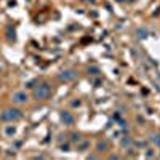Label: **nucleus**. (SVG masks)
Instances as JSON below:
<instances>
[{
  "label": "nucleus",
  "instance_id": "obj_12",
  "mask_svg": "<svg viewBox=\"0 0 160 160\" xmlns=\"http://www.w3.org/2000/svg\"><path fill=\"white\" fill-rule=\"evenodd\" d=\"M136 34H138V37H141V38L148 37V31H146V29H138V31H136Z\"/></svg>",
  "mask_w": 160,
  "mask_h": 160
},
{
  "label": "nucleus",
  "instance_id": "obj_5",
  "mask_svg": "<svg viewBox=\"0 0 160 160\" xmlns=\"http://www.w3.org/2000/svg\"><path fill=\"white\" fill-rule=\"evenodd\" d=\"M61 120H62V123L68 125V127H71V125L75 123V117H74L72 112H69V111H62V112H61Z\"/></svg>",
  "mask_w": 160,
  "mask_h": 160
},
{
  "label": "nucleus",
  "instance_id": "obj_17",
  "mask_svg": "<svg viewBox=\"0 0 160 160\" xmlns=\"http://www.w3.org/2000/svg\"><path fill=\"white\" fill-rule=\"evenodd\" d=\"M69 148H71V146H69V144H62V146H61V149H62V151H66V152H68V151H69Z\"/></svg>",
  "mask_w": 160,
  "mask_h": 160
},
{
  "label": "nucleus",
  "instance_id": "obj_1",
  "mask_svg": "<svg viewBox=\"0 0 160 160\" xmlns=\"http://www.w3.org/2000/svg\"><path fill=\"white\" fill-rule=\"evenodd\" d=\"M32 96L34 99L37 101H45L51 96V85L48 82H42V83H38L35 88H34V93H32Z\"/></svg>",
  "mask_w": 160,
  "mask_h": 160
},
{
  "label": "nucleus",
  "instance_id": "obj_6",
  "mask_svg": "<svg viewBox=\"0 0 160 160\" xmlns=\"http://www.w3.org/2000/svg\"><path fill=\"white\" fill-rule=\"evenodd\" d=\"M2 135H3L5 138H13V136L16 135V127L11 125V122H8V123L3 125V128H2Z\"/></svg>",
  "mask_w": 160,
  "mask_h": 160
},
{
  "label": "nucleus",
  "instance_id": "obj_8",
  "mask_svg": "<svg viewBox=\"0 0 160 160\" xmlns=\"http://www.w3.org/2000/svg\"><path fill=\"white\" fill-rule=\"evenodd\" d=\"M90 148V142L88 141H80V142H77V151H80V152H83L85 149H88Z\"/></svg>",
  "mask_w": 160,
  "mask_h": 160
},
{
  "label": "nucleus",
  "instance_id": "obj_18",
  "mask_svg": "<svg viewBox=\"0 0 160 160\" xmlns=\"http://www.w3.org/2000/svg\"><path fill=\"white\" fill-rule=\"evenodd\" d=\"M2 71H3V66H2V64H0V72H2Z\"/></svg>",
  "mask_w": 160,
  "mask_h": 160
},
{
  "label": "nucleus",
  "instance_id": "obj_7",
  "mask_svg": "<svg viewBox=\"0 0 160 160\" xmlns=\"http://www.w3.org/2000/svg\"><path fill=\"white\" fill-rule=\"evenodd\" d=\"M108 151H109V142L106 139H99L96 142V152L102 154V152H108Z\"/></svg>",
  "mask_w": 160,
  "mask_h": 160
},
{
  "label": "nucleus",
  "instance_id": "obj_10",
  "mask_svg": "<svg viewBox=\"0 0 160 160\" xmlns=\"http://www.w3.org/2000/svg\"><path fill=\"white\" fill-rule=\"evenodd\" d=\"M88 74H91V75H98V74H99V69L95 68V66H91V68H88Z\"/></svg>",
  "mask_w": 160,
  "mask_h": 160
},
{
  "label": "nucleus",
  "instance_id": "obj_11",
  "mask_svg": "<svg viewBox=\"0 0 160 160\" xmlns=\"http://www.w3.org/2000/svg\"><path fill=\"white\" fill-rule=\"evenodd\" d=\"M8 40H10V42H15V40H16V35H15V31H13V32H11V28L8 29Z\"/></svg>",
  "mask_w": 160,
  "mask_h": 160
},
{
  "label": "nucleus",
  "instance_id": "obj_4",
  "mask_svg": "<svg viewBox=\"0 0 160 160\" xmlns=\"http://www.w3.org/2000/svg\"><path fill=\"white\" fill-rule=\"evenodd\" d=\"M75 77H77V72L74 69H66L59 74L61 82H72V80H75Z\"/></svg>",
  "mask_w": 160,
  "mask_h": 160
},
{
  "label": "nucleus",
  "instance_id": "obj_16",
  "mask_svg": "<svg viewBox=\"0 0 160 160\" xmlns=\"http://www.w3.org/2000/svg\"><path fill=\"white\" fill-rule=\"evenodd\" d=\"M122 144L127 148V146H130V144H131V139H130V138H128V139H123V141H122Z\"/></svg>",
  "mask_w": 160,
  "mask_h": 160
},
{
  "label": "nucleus",
  "instance_id": "obj_9",
  "mask_svg": "<svg viewBox=\"0 0 160 160\" xmlns=\"http://www.w3.org/2000/svg\"><path fill=\"white\" fill-rule=\"evenodd\" d=\"M71 141H72L74 144H77V142H80V141H82V138H80V135H78V133H72V135H71Z\"/></svg>",
  "mask_w": 160,
  "mask_h": 160
},
{
  "label": "nucleus",
  "instance_id": "obj_15",
  "mask_svg": "<svg viewBox=\"0 0 160 160\" xmlns=\"http://www.w3.org/2000/svg\"><path fill=\"white\" fill-rule=\"evenodd\" d=\"M34 85H35V80H31V82H28V85H26V87H28V88H32V90H34V88H35Z\"/></svg>",
  "mask_w": 160,
  "mask_h": 160
},
{
  "label": "nucleus",
  "instance_id": "obj_14",
  "mask_svg": "<svg viewBox=\"0 0 160 160\" xmlns=\"http://www.w3.org/2000/svg\"><path fill=\"white\" fill-rule=\"evenodd\" d=\"M151 141L155 142V144H160V136H158V135H152V136H151Z\"/></svg>",
  "mask_w": 160,
  "mask_h": 160
},
{
  "label": "nucleus",
  "instance_id": "obj_13",
  "mask_svg": "<svg viewBox=\"0 0 160 160\" xmlns=\"http://www.w3.org/2000/svg\"><path fill=\"white\" fill-rule=\"evenodd\" d=\"M80 106H82V101H80V99L71 101V108H80Z\"/></svg>",
  "mask_w": 160,
  "mask_h": 160
},
{
  "label": "nucleus",
  "instance_id": "obj_3",
  "mask_svg": "<svg viewBox=\"0 0 160 160\" xmlns=\"http://www.w3.org/2000/svg\"><path fill=\"white\" fill-rule=\"evenodd\" d=\"M11 101L15 102L16 106H22V104H26V102L29 101V96H28V93H26V91L18 90V91H15L11 95Z\"/></svg>",
  "mask_w": 160,
  "mask_h": 160
},
{
  "label": "nucleus",
  "instance_id": "obj_2",
  "mask_svg": "<svg viewBox=\"0 0 160 160\" xmlns=\"http://www.w3.org/2000/svg\"><path fill=\"white\" fill-rule=\"evenodd\" d=\"M19 118H22V112L19 111V109H5V111H2L0 112V120L2 122H5V123H8V122H18Z\"/></svg>",
  "mask_w": 160,
  "mask_h": 160
}]
</instances>
